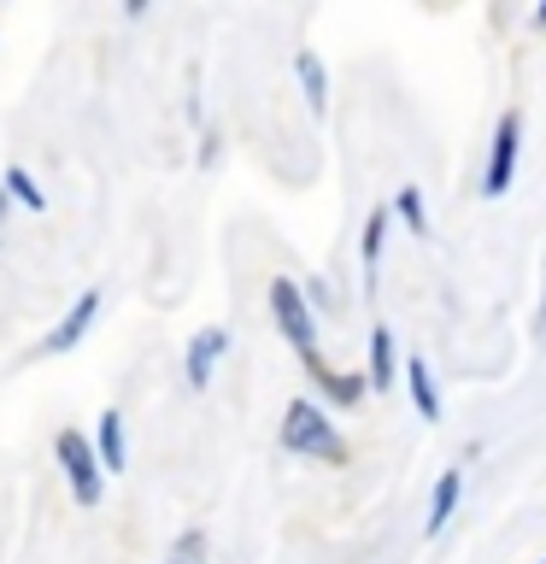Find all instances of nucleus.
Returning <instances> with one entry per match:
<instances>
[{
  "instance_id": "obj_1",
  "label": "nucleus",
  "mask_w": 546,
  "mask_h": 564,
  "mask_svg": "<svg viewBox=\"0 0 546 564\" xmlns=\"http://www.w3.org/2000/svg\"><path fill=\"white\" fill-rule=\"evenodd\" d=\"M282 447L306 453V458H329V465H341V458H347V441L335 435L329 412H324V405H312V400H288V412H282Z\"/></svg>"
},
{
  "instance_id": "obj_2",
  "label": "nucleus",
  "mask_w": 546,
  "mask_h": 564,
  "mask_svg": "<svg viewBox=\"0 0 546 564\" xmlns=\"http://www.w3.org/2000/svg\"><path fill=\"white\" fill-rule=\"evenodd\" d=\"M271 317H276L282 341H288L299 359L317 370V317H312V300L299 294V282H288V276L271 282Z\"/></svg>"
},
{
  "instance_id": "obj_3",
  "label": "nucleus",
  "mask_w": 546,
  "mask_h": 564,
  "mask_svg": "<svg viewBox=\"0 0 546 564\" xmlns=\"http://www.w3.org/2000/svg\"><path fill=\"white\" fill-rule=\"evenodd\" d=\"M59 465L70 476V500L77 506H100V458L77 430H59Z\"/></svg>"
},
{
  "instance_id": "obj_4",
  "label": "nucleus",
  "mask_w": 546,
  "mask_h": 564,
  "mask_svg": "<svg viewBox=\"0 0 546 564\" xmlns=\"http://www.w3.org/2000/svg\"><path fill=\"white\" fill-rule=\"evenodd\" d=\"M517 141H523V118L505 112L493 123V153H488V194L511 188V171H517Z\"/></svg>"
},
{
  "instance_id": "obj_5",
  "label": "nucleus",
  "mask_w": 546,
  "mask_h": 564,
  "mask_svg": "<svg viewBox=\"0 0 546 564\" xmlns=\"http://www.w3.org/2000/svg\"><path fill=\"white\" fill-rule=\"evenodd\" d=\"M95 312H100V294L88 289V294H77V306H70L65 317H59V329L47 335V352H70L88 335V324H95Z\"/></svg>"
},
{
  "instance_id": "obj_6",
  "label": "nucleus",
  "mask_w": 546,
  "mask_h": 564,
  "mask_svg": "<svg viewBox=\"0 0 546 564\" xmlns=\"http://www.w3.org/2000/svg\"><path fill=\"white\" fill-rule=\"evenodd\" d=\"M400 377H405V388H412V405L423 412V423H440V394H435V370L423 365V359H405V365H400Z\"/></svg>"
},
{
  "instance_id": "obj_7",
  "label": "nucleus",
  "mask_w": 546,
  "mask_h": 564,
  "mask_svg": "<svg viewBox=\"0 0 546 564\" xmlns=\"http://www.w3.org/2000/svg\"><path fill=\"white\" fill-rule=\"evenodd\" d=\"M294 70H299V88H306V106H312L317 118H324V112H329V77H324V59H317L312 47H299Z\"/></svg>"
},
{
  "instance_id": "obj_8",
  "label": "nucleus",
  "mask_w": 546,
  "mask_h": 564,
  "mask_svg": "<svg viewBox=\"0 0 546 564\" xmlns=\"http://www.w3.org/2000/svg\"><path fill=\"white\" fill-rule=\"evenodd\" d=\"M223 347H229L223 329H200V335H194V347H188V382H194V388L211 382V365H218Z\"/></svg>"
},
{
  "instance_id": "obj_9",
  "label": "nucleus",
  "mask_w": 546,
  "mask_h": 564,
  "mask_svg": "<svg viewBox=\"0 0 546 564\" xmlns=\"http://www.w3.org/2000/svg\"><path fill=\"white\" fill-rule=\"evenodd\" d=\"M400 377V359H394V329H370V382H376V394H382V388L387 382H394Z\"/></svg>"
},
{
  "instance_id": "obj_10",
  "label": "nucleus",
  "mask_w": 546,
  "mask_h": 564,
  "mask_svg": "<svg viewBox=\"0 0 546 564\" xmlns=\"http://www.w3.org/2000/svg\"><path fill=\"white\" fill-rule=\"evenodd\" d=\"M95 458H100V470H123V417L118 412H100L95 423Z\"/></svg>"
},
{
  "instance_id": "obj_11",
  "label": "nucleus",
  "mask_w": 546,
  "mask_h": 564,
  "mask_svg": "<svg viewBox=\"0 0 546 564\" xmlns=\"http://www.w3.org/2000/svg\"><path fill=\"white\" fill-rule=\"evenodd\" d=\"M458 488H465V476L458 470H440V482H435V500H429V535H440L452 518V506H458Z\"/></svg>"
},
{
  "instance_id": "obj_12",
  "label": "nucleus",
  "mask_w": 546,
  "mask_h": 564,
  "mask_svg": "<svg viewBox=\"0 0 546 564\" xmlns=\"http://www.w3.org/2000/svg\"><path fill=\"white\" fill-rule=\"evenodd\" d=\"M7 194H12L18 206H30V212H47V194L35 188V176L24 165H7Z\"/></svg>"
},
{
  "instance_id": "obj_13",
  "label": "nucleus",
  "mask_w": 546,
  "mask_h": 564,
  "mask_svg": "<svg viewBox=\"0 0 546 564\" xmlns=\"http://www.w3.org/2000/svg\"><path fill=\"white\" fill-rule=\"evenodd\" d=\"M382 241H387V212L376 206L364 218V271H370V282H376V264H382Z\"/></svg>"
},
{
  "instance_id": "obj_14",
  "label": "nucleus",
  "mask_w": 546,
  "mask_h": 564,
  "mask_svg": "<svg viewBox=\"0 0 546 564\" xmlns=\"http://www.w3.org/2000/svg\"><path fill=\"white\" fill-rule=\"evenodd\" d=\"M394 212L412 224V236H429V212H423V194H417V188H400V194H394Z\"/></svg>"
},
{
  "instance_id": "obj_15",
  "label": "nucleus",
  "mask_w": 546,
  "mask_h": 564,
  "mask_svg": "<svg viewBox=\"0 0 546 564\" xmlns=\"http://www.w3.org/2000/svg\"><path fill=\"white\" fill-rule=\"evenodd\" d=\"M540 341H546V294H540Z\"/></svg>"
},
{
  "instance_id": "obj_16",
  "label": "nucleus",
  "mask_w": 546,
  "mask_h": 564,
  "mask_svg": "<svg viewBox=\"0 0 546 564\" xmlns=\"http://www.w3.org/2000/svg\"><path fill=\"white\" fill-rule=\"evenodd\" d=\"M0 212H7V188H0Z\"/></svg>"
},
{
  "instance_id": "obj_17",
  "label": "nucleus",
  "mask_w": 546,
  "mask_h": 564,
  "mask_svg": "<svg viewBox=\"0 0 546 564\" xmlns=\"http://www.w3.org/2000/svg\"><path fill=\"white\" fill-rule=\"evenodd\" d=\"M540 564H546V558H540Z\"/></svg>"
}]
</instances>
